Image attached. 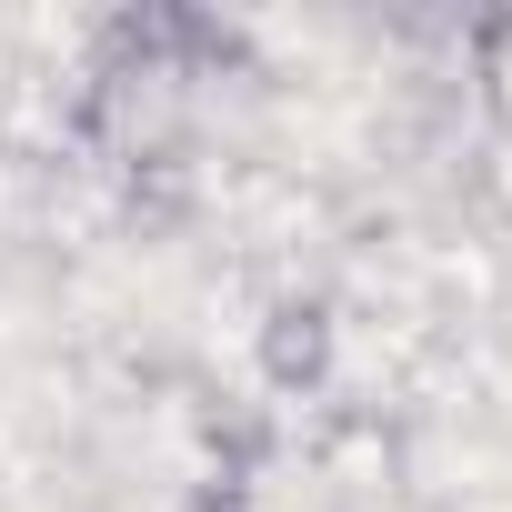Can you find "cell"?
Returning a JSON list of instances; mask_svg holds the SVG:
<instances>
[{"label": "cell", "mask_w": 512, "mask_h": 512, "mask_svg": "<svg viewBox=\"0 0 512 512\" xmlns=\"http://www.w3.org/2000/svg\"><path fill=\"white\" fill-rule=\"evenodd\" d=\"M81 141L111 161V171H131V181H151V171H181L191 161V131H201V101H191V71L171 61V41H161V21H111L101 31V51H91V71H81Z\"/></svg>", "instance_id": "obj_1"}, {"label": "cell", "mask_w": 512, "mask_h": 512, "mask_svg": "<svg viewBox=\"0 0 512 512\" xmlns=\"http://www.w3.org/2000/svg\"><path fill=\"white\" fill-rule=\"evenodd\" d=\"M251 362H262V382H272L282 402L322 392L332 362H342V312H332L322 292H272L262 322H251Z\"/></svg>", "instance_id": "obj_2"}, {"label": "cell", "mask_w": 512, "mask_h": 512, "mask_svg": "<svg viewBox=\"0 0 512 512\" xmlns=\"http://www.w3.org/2000/svg\"><path fill=\"white\" fill-rule=\"evenodd\" d=\"M472 91H482V111L512 131V11L472 21Z\"/></svg>", "instance_id": "obj_3"}, {"label": "cell", "mask_w": 512, "mask_h": 512, "mask_svg": "<svg viewBox=\"0 0 512 512\" xmlns=\"http://www.w3.org/2000/svg\"><path fill=\"white\" fill-rule=\"evenodd\" d=\"M181 512H251V482H241V472H201V482L181 492Z\"/></svg>", "instance_id": "obj_4"}]
</instances>
